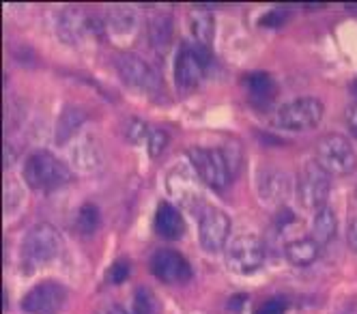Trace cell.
<instances>
[{"instance_id": "cell-1", "label": "cell", "mask_w": 357, "mask_h": 314, "mask_svg": "<svg viewBox=\"0 0 357 314\" xmlns=\"http://www.w3.org/2000/svg\"><path fill=\"white\" fill-rule=\"evenodd\" d=\"M190 166L198 172L202 183L213 190H224L237 172L239 160L226 149H202L194 147L188 151Z\"/></svg>"}, {"instance_id": "cell-2", "label": "cell", "mask_w": 357, "mask_h": 314, "mask_svg": "<svg viewBox=\"0 0 357 314\" xmlns=\"http://www.w3.org/2000/svg\"><path fill=\"white\" fill-rule=\"evenodd\" d=\"M73 179L71 168L50 151H37L24 162V181L35 192L59 190Z\"/></svg>"}, {"instance_id": "cell-3", "label": "cell", "mask_w": 357, "mask_h": 314, "mask_svg": "<svg viewBox=\"0 0 357 314\" xmlns=\"http://www.w3.org/2000/svg\"><path fill=\"white\" fill-rule=\"evenodd\" d=\"M65 244L61 232L47 222L35 224L22 241V260L29 269L45 265L61 256Z\"/></svg>"}, {"instance_id": "cell-4", "label": "cell", "mask_w": 357, "mask_h": 314, "mask_svg": "<svg viewBox=\"0 0 357 314\" xmlns=\"http://www.w3.org/2000/svg\"><path fill=\"white\" fill-rule=\"evenodd\" d=\"M317 164L331 177H347L357 168V155L351 142L340 134H327L317 142Z\"/></svg>"}, {"instance_id": "cell-5", "label": "cell", "mask_w": 357, "mask_h": 314, "mask_svg": "<svg viewBox=\"0 0 357 314\" xmlns=\"http://www.w3.org/2000/svg\"><path fill=\"white\" fill-rule=\"evenodd\" d=\"M265 258H267L265 244L254 232L237 234L226 248V267L239 276H250L254 271H259L265 265Z\"/></svg>"}, {"instance_id": "cell-6", "label": "cell", "mask_w": 357, "mask_h": 314, "mask_svg": "<svg viewBox=\"0 0 357 314\" xmlns=\"http://www.w3.org/2000/svg\"><path fill=\"white\" fill-rule=\"evenodd\" d=\"M211 63L209 47L200 43H183L176 54V65H174V80L178 91H194L202 77L207 73V67Z\"/></svg>"}, {"instance_id": "cell-7", "label": "cell", "mask_w": 357, "mask_h": 314, "mask_svg": "<svg viewBox=\"0 0 357 314\" xmlns=\"http://www.w3.org/2000/svg\"><path fill=\"white\" fill-rule=\"evenodd\" d=\"M325 114L323 101L317 97H297L275 114V127L284 129V132H308L314 129Z\"/></svg>"}, {"instance_id": "cell-8", "label": "cell", "mask_w": 357, "mask_h": 314, "mask_svg": "<svg viewBox=\"0 0 357 314\" xmlns=\"http://www.w3.org/2000/svg\"><path fill=\"white\" fill-rule=\"evenodd\" d=\"M331 192V174H327L317 160L303 164L299 177H297V198L303 209L308 211H321L327 207V198Z\"/></svg>"}, {"instance_id": "cell-9", "label": "cell", "mask_w": 357, "mask_h": 314, "mask_svg": "<svg viewBox=\"0 0 357 314\" xmlns=\"http://www.w3.org/2000/svg\"><path fill=\"white\" fill-rule=\"evenodd\" d=\"M198 239L202 250H207L211 254L222 252L228 248V239H231V218L226 211L218 207H205L200 214L198 222Z\"/></svg>"}, {"instance_id": "cell-10", "label": "cell", "mask_w": 357, "mask_h": 314, "mask_svg": "<svg viewBox=\"0 0 357 314\" xmlns=\"http://www.w3.org/2000/svg\"><path fill=\"white\" fill-rule=\"evenodd\" d=\"M67 304V289L56 280H43L22 297V310L29 314H61Z\"/></svg>"}, {"instance_id": "cell-11", "label": "cell", "mask_w": 357, "mask_h": 314, "mask_svg": "<svg viewBox=\"0 0 357 314\" xmlns=\"http://www.w3.org/2000/svg\"><path fill=\"white\" fill-rule=\"evenodd\" d=\"M116 71L121 75V80L136 91L153 93L160 87L158 73L153 71V67L144 59L132 54V52H123V54L116 57Z\"/></svg>"}, {"instance_id": "cell-12", "label": "cell", "mask_w": 357, "mask_h": 314, "mask_svg": "<svg viewBox=\"0 0 357 314\" xmlns=\"http://www.w3.org/2000/svg\"><path fill=\"white\" fill-rule=\"evenodd\" d=\"M168 192L181 207L196 209L202 202V179L192 166H176L170 170L168 179Z\"/></svg>"}, {"instance_id": "cell-13", "label": "cell", "mask_w": 357, "mask_h": 314, "mask_svg": "<svg viewBox=\"0 0 357 314\" xmlns=\"http://www.w3.org/2000/svg\"><path fill=\"white\" fill-rule=\"evenodd\" d=\"M151 271L160 282H166V284H183L192 278L190 263L174 250H158L153 254Z\"/></svg>"}, {"instance_id": "cell-14", "label": "cell", "mask_w": 357, "mask_h": 314, "mask_svg": "<svg viewBox=\"0 0 357 314\" xmlns=\"http://www.w3.org/2000/svg\"><path fill=\"white\" fill-rule=\"evenodd\" d=\"M101 29H106V24H99L95 17L82 13L80 9L63 11L56 22V33L65 43H80L84 37L101 33Z\"/></svg>"}, {"instance_id": "cell-15", "label": "cell", "mask_w": 357, "mask_h": 314, "mask_svg": "<svg viewBox=\"0 0 357 314\" xmlns=\"http://www.w3.org/2000/svg\"><path fill=\"white\" fill-rule=\"evenodd\" d=\"M155 232L168 241H176L185 234V220L174 204L160 202L155 211Z\"/></svg>"}, {"instance_id": "cell-16", "label": "cell", "mask_w": 357, "mask_h": 314, "mask_svg": "<svg viewBox=\"0 0 357 314\" xmlns=\"http://www.w3.org/2000/svg\"><path fill=\"white\" fill-rule=\"evenodd\" d=\"M289 177L280 170H267L259 179V194L267 204H282L289 194Z\"/></svg>"}, {"instance_id": "cell-17", "label": "cell", "mask_w": 357, "mask_h": 314, "mask_svg": "<svg viewBox=\"0 0 357 314\" xmlns=\"http://www.w3.org/2000/svg\"><path fill=\"white\" fill-rule=\"evenodd\" d=\"M73 168L80 172H95L101 166V149L93 138H82L71 151Z\"/></svg>"}, {"instance_id": "cell-18", "label": "cell", "mask_w": 357, "mask_h": 314, "mask_svg": "<svg viewBox=\"0 0 357 314\" xmlns=\"http://www.w3.org/2000/svg\"><path fill=\"white\" fill-rule=\"evenodd\" d=\"M284 254L295 267H310L321 254V246L312 237H299L287 244Z\"/></svg>"}, {"instance_id": "cell-19", "label": "cell", "mask_w": 357, "mask_h": 314, "mask_svg": "<svg viewBox=\"0 0 357 314\" xmlns=\"http://www.w3.org/2000/svg\"><path fill=\"white\" fill-rule=\"evenodd\" d=\"M138 26V15L132 9H112L106 22V29L114 39H134Z\"/></svg>"}, {"instance_id": "cell-20", "label": "cell", "mask_w": 357, "mask_h": 314, "mask_svg": "<svg viewBox=\"0 0 357 314\" xmlns=\"http://www.w3.org/2000/svg\"><path fill=\"white\" fill-rule=\"evenodd\" d=\"M188 26H190V33L194 37V43L209 47V43L213 41V35H215L213 13L207 9H194L188 15Z\"/></svg>"}, {"instance_id": "cell-21", "label": "cell", "mask_w": 357, "mask_h": 314, "mask_svg": "<svg viewBox=\"0 0 357 314\" xmlns=\"http://www.w3.org/2000/svg\"><path fill=\"white\" fill-rule=\"evenodd\" d=\"M336 230H338V220H336L334 209L323 207L321 211L314 214V218H312V239L319 246H327L331 239L336 237Z\"/></svg>"}, {"instance_id": "cell-22", "label": "cell", "mask_w": 357, "mask_h": 314, "mask_svg": "<svg viewBox=\"0 0 357 314\" xmlns=\"http://www.w3.org/2000/svg\"><path fill=\"white\" fill-rule=\"evenodd\" d=\"M248 93H250V99L254 103H261V106H265V103L273 101L275 93H278V87H275V80L269 75V73H252L248 75Z\"/></svg>"}, {"instance_id": "cell-23", "label": "cell", "mask_w": 357, "mask_h": 314, "mask_svg": "<svg viewBox=\"0 0 357 314\" xmlns=\"http://www.w3.org/2000/svg\"><path fill=\"white\" fill-rule=\"evenodd\" d=\"M170 39H172V20L166 13L155 15L149 24V41H151V45L155 50H160V52H164L170 45Z\"/></svg>"}, {"instance_id": "cell-24", "label": "cell", "mask_w": 357, "mask_h": 314, "mask_svg": "<svg viewBox=\"0 0 357 314\" xmlns=\"http://www.w3.org/2000/svg\"><path fill=\"white\" fill-rule=\"evenodd\" d=\"M82 123H84V112L73 108V106H67L63 110V114L59 117V123H56V142L65 144L75 132H78Z\"/></svg>"}, {"instance_id": "cell-25", "label": "cell", "mask_w": 357, "mask_h": 314, "mask_svg": "<svg viewBox=\"0 0 357 314\" xmlns=\"http://www.w3.org/2000/svg\"><path fill=\"white\" fill-rule=\"evenodd\" d=\"M99 222H101L99 209L93 202H84L78 211V218H75V228H78L80 234L89 237V234H93L99 228Z\"/></svg>"}, {"instance_id": "cell-26", "label": "cell", "mask_w": 357, "mask_h": 314, "mask_svg": "<svg viewBox=\"0 0 357 314\" xmlns=\"http://www.w3.org/2000/svg\"><path fill=\"white\" fill-rule=\"evenodd\" d=\"M132 314H160L158 299H155V295H153V293L146 289V286H138V289H136Z\"/></svg>"}, {"instance_id": "cell-27", "label": "cell", "mask_w": 357, "mask_h": 314, "mask_svg": "<svg viewBox=\"0 0 357 314\" xmlns=\"http://www.w3.org/2000/svg\"><path fill=\"white\" fill-rule=\"evenodd\" d=\"M146 144H149V155L158 157L166 149V144H168V136H166L164 129H151Z\"/></svg>"}, {"instance_id": "cell-28", "label": "cell", "mask_w": 357, "mask_h": 314, "mask_svg": "<svg viewBox=\"0 0 357 314\" xmlns=\"http://www.w3.org/2000/svg\"><path fill=\"white\" fill-rule=\"evenodd\" d=\"M108 282L110 284H123L127 278H130V263L127 260H123V258H119V260H114V263L110 265V269H108Z\"/></svg>"}, {"instance_id": "cell-29", "label": "cell", "mask_w": 357, "mask_h": 314, "mask_svg": "<svg viewBox=\"0 0 357 314\" xmlns=\"http://www.w3.org/2000/svg\"><path fill=\"white\" fill-rule=\"evenodd\" d=\"M149 134H151V132H149V127H146L142 121H136V119L130 121V127H127V132H125V136L130 138L132 142H136V144L149 140Z\"/></svg>"}, {"instance_id": "cell-30", "label": "cell", "mask_w": 357, "mask_h": 314, "mask_svg": "<svg viewBox=\"0 0 357 314\" xmlns=\"http://www.w3.org/2000/svg\"><path fill=\"white\" fill-rule=\"evenodd\" d=\"M284 17H287L284 9H273L269 15L261 17V26H271V29H278V26L284 22Z\"/></svg>"}, {"instance_id": "cell-31", "label": "cell", "mask_w": 357, "mask_h": 314, "mask_svg": "<svg viewBox=\"0 0 357 314\" xmlns=\"http://www.w3.org/2000/svg\"><path fill=\"white\" fill-rule=\"evenodd\" d=\"M284 301L280 299H271V301H265L261 308H257V312L254 314H284Z\"/></svg>"}, {"instance_id": "cell-32", "label": "cell", "mask_w": 357, "mask_h": 314, "mask_svg": "<svg viewBox=\"0 0 357 314\" xmlns=\"http://www.w3.org/2000/svg\"><path fill=\"white\" fill-rule=\"evenodd\" d=\"M344 121H347L349 132L357 138V101L353 103V106H349V108H347V112H344Z\"/></svg>"}, {"instance_id": "cell-33", "label": "cell", "mask_w": 357, "mask_h": 314, "mask_svg": "<svg viewBox=\"0 0 357 314\" xmlns=\"http://www.w3.org/2000/svg\"><path fill=\"white\" fill-rule=\"evenodd\" d=\"M97 314H127V310L121 304H106L104 308H99Z\"/></svg>"}, {"instance_id": "cell-34", "label": "cell", "mask_w": 357, "mask_h": 314, "mask_svg": "<svg viewBox=\"0 0 357 314\" xmlns=\"http://www.w3.org/2000/svg\"><path fill=\"white\" fill-rule=\"evenodd\" d=\"M349 246L357 252V218L349 226Z\"/></svg>"}, {"instance_id": "cell-35", "label": "cell", "mask_w": 357, "mask_h": 314, "mask_svg": "<svg viewBox=\"0 0 357 314\" xmlns=\"http://www.w3.org/2000/svg\"><path fill=\"white\" fill-rule=\"evenodd\" d=\"M351 93H353V95L357 97V80H355V84H353V89H351Z\"/></svg>"}]
</instances>
